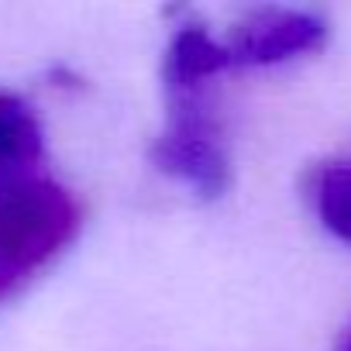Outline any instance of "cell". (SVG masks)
Returning a JSON list of instances; mask_svg holds the SVG:
<instances>
[{
    "instance_id": "obj_2",
    "label": "cell",
    "mask_w": 351,
    "mask_h": 351,
    "mask_svg": "<svg viewBox=\"0 0 351 351\" xmlns=\"http://www.w3.org/2000/svg\"><path fill=\"white\" fill-rule=\"evenodd\" d=\"M165 128L152 145V165L190 186L200 200H221L231 190L234 169L207 86L165 90Z\"/></svg>"
},
{
    "instance_id": "obj_3",
    "label": "cell",
    "mask_w": 351,
    "mask_h": 351,
    "mask_svg": "<svg viewBox=\"0 0 351 351\" xmlns=\"http://www.w3.org/2000/svg\"><path fill=\"white\" fill-rule=\"evenodd\" d=\"M327 42V25L310 11L269 8L255 11L228 42L234 66H276L296 56H310Z\"/></svg>"
},
{
    "instance_id": "obj_7",
    "label": "cell",
    "mask_w": 351,
    "mask_h": 351,
    "mask_svg": "<svg viewBox=\"0 0 351 351\" xmlns=\"http://www.w3.org/2000/svg\"><path fill=\"white\" fill-rule=\"evenodd\" d=\"M337 351H351V327L344 330V337H341V344H337Z\"/></svg>"
},
{
    "instance_id": "obj_6",
    "label": "cell",
    "mask_w": 351,
    "mask_h": 351,
    "mask_svg": "<svg viewBox=\"0 0 351 351\" xmlns=\"http://www.w3.org/2000/svg\"><path fill=\"white\" fill-rule=\"evenodd\" d=\"M313 204H317L320 224H324L334 238L351 241V162L327 165V169L317 176Z\"/></svg>"
},
{
    "instance_id": "obj_1",
    "label": "cell",
    "mask_w": 351,
    "mask_h": 351,
    "mask_svg": "<svg viewBox=\"0 0 351 351\" xmlns=\"http://www.w3.org/2000/svg\"><path fill=\"white\" fill-rule=\"evenodd\" d=\"M73 190L45 172L0 183V303L18 296L80 234Z\"/></svg>"
},
{
    "instance_id": "obj_4",
    "label": "cell",
    "mask_w": 351,
    "mask_h": 351,
    "mask_svg": "<svg viewBox=\"0 0 351 351\" xmlns=\"http://www.w3.org/2000/svg\"><path fill=\"white\" fill-rule=\"evenodd\" d=\"M45 141L32 104L11 90H0V183L42 172Z\"/></svg>"
},
{
    "instance_id": "obj_5",
    "label": "cell",
    "mask_w": 351,
    "mask_h": 351,
    "mask_svg": "<svg viewBox=\"0 0 351 351\" xmlns=\"http://www.w3.org/2000/svg\"><path fill=\"white\" fill-rule=\"evenodd\" d=\"M228 45L214 42L207 28H183L176 32L162 56V83L165 90H186V86H207L217 73L231 69Z\"/></svg>"
}]
</instances>
